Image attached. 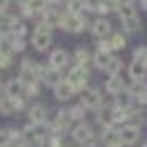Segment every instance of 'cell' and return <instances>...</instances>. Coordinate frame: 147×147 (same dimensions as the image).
<instances>
[{
    "mask_svg": "<svg viewBox=\"0 0 147 147\" xmlns=\"http://www.w3.org/2000/svg\"><path fill=\"white\" fill-rule=\"evenodd\" d=\"M11 140H9V129H0V147H9Z\"/></svg>",
    "mask_w": 147,
    "mask_h": 147,
    "instance_id": "30",
    "label": "cell"
},
{
    "mask_svg": "<svg viewBox=\"0 0 147 147\" xmlns=\"http://www.w3.org/2000/svg\"><path fill=\"white\" fill-rule=\"evenodd\" d=\"M143 7H145V9H147V0H143Z\"/></svg>",
    "mask_w": 147,
    "mask_h": 147,
    "instance_id": "36",
    "label": "cell"
},
{
    "mask_svg": "<svg viewBox=\"0 0 147 147\" xmlns=\"http://www.w3.org/2000/svg\"><path fill=\"white\" fill-rule=\"evenodd\" d=\"M83 7H85V0H69V11H71L74 16H78Z\"/></svg>",
    "mask_w": 147,
    "mask_h": 147,
    "instance_id": "27",
    "label": "cell"
},
{
    "mask_svg": "<svg viewBox=\"0 0 147 147\" xmlns=\"http://www.w3.org/2000/svg\"><path fill=\"white\" fill-rule=\"evenodd\" d=\"M18 25V20L9 16V13H5V11H0V38H7L9 31H13V27Z\"/></svg>",
    "mask_w": 147,
    "mask_h": 147,
    "instance_id": "11",
    "label": "cell"
},
{
    "mask_svg": "<svg viewBox=\"0 0 147 147\" xmlns=\"http://www.w3.org/2000/svg\"><path fill=\"white\" fill-rule=\"evenodd\" d=\"M123 25H125V29L127 31H138L140 29V20H138V16H134V18H127V20H123Z\"/></svg>",
    "mask_w": 147,
    "mask_h": 147,
    "instance_id": "25",
    "label": "cell"
},
{
    "mask_svg": "<svg viewBox=\"0 0 147 147\" xmlns=\"http://www.w3.org/2000/svg\"><path fill=\"white\" fill-rule=\"evenodd\" d=\"M47 105H34L29 107V125H38V123H47Z\"/></svg>",
    "mask_w": 147,
    "mask_h": 147,
    "instance_id": "8",
    "label": "cell"
},
{
    "mask_svg": "<svg viewBox=\"0 0 147 147\" xmlns=\"http://www.w3.org/2000/svg\"><path fill=\"white\" fill-rule=\"evenodd\" d=\"M120 134V140H123V145H136L138 138H140V134H138V127H134V125H125V127L118 129Z\"/></svg>",
    "mask_w": 147,
    "mask_h": 147,
    "instance_id": "6",
    "label": "cell"
},
{
    "mask_svg": "<svg viewBox=\"0 0 147 147\" xmlns=\"http://www.w3.org/2000/svg\"><path fill=\"white\" fill-rule=\"evenodd\" d=\"M0 67H2V69H5V67H11V54L0 51Z\"/></svg>",
    "mask_w": 147,
    "mask_h": 147,
    "instance_id": "31",
    "label": "cell"
},
{
    "mask_svg": "<svg viewBox=\"0 0 147 147\" xmlns=\"http://www.w3.org/2000/svg\"><path fill=\"white\" fill-rule=\"evenodd\" d=\"M67 147H76V145H67Z\"/></svg>",
    "mask_w": 147,
    "mask_h": 147,
    "instance_id": "37",
    "label": "cell"
},
{
    "mask_svg": "<svg viewBox=\"0 0 147 147\" xmlns=\"http://www.w3.org/2000/svg\"><path fill=\"white\" fill-rule=\"evenodd\" d=\"M145 147H147V145H145Z\"/></svg>",
    "mask_w": 147,
    "mask_h": 147,
    "instance_id": "38",
    "label": "cell"
},
{
    "mask_svg": "<svg viewBox=\"0 0 147 147\" xmlns=\"http://www.w3.org/2000/svg\"><path fill=\"white\" fill-rule=\"evenodd\" d=\"M105 89H107L111 96H120V94L127 92V85H125V80H123L120 76H111V78H107V85H105Z\"/></svg>",
    "mask_w": 147,
    "mask_h": 147,
    "instance_id": "9",
    "label": "cell"
},
{
    "mask_svg": "<svg viewBox=\"0 0 147 147\" xmlns=\"http://www.w3.org/2000/svg\"><path fill=\"white\" fill-rule=\"evenodd\" d=\"M63 29L71 31V34H80V31L85 29V18H83V16H74V13H71V16L67 18V22H65Z\"/></svg>",
    "mask_w": 147,
    "mask_h": 147,
    "instance_id": "15",
    "label": "cell"
},
{
    "mask_svg": "<svg viewBox=\"0 0 147 147\" xmlns=\"http://www.w3.org/2000/svg\"><path fill=\"white\" fill-rule=\"evenodd\" d=\"M80 105H83V107H87V109L102 107V96H100V92H98V89H83Z\"/></svg>",
    "mask_w": 147,
    "mask_h": 147,
    "instance_id": "5",
    "label": "cell"
},
{
    "mask_svg": "<svg viewBox=\"0 0 147 147\" xmlns=\"http://www.w3.org/2000/svg\"><path fill=\"white\" fill-rule=\"evenodd\" d=\"M147 76V63H140V60H134L129 65V78L131 80H143Z\"/></svg>",
    "mask_w": 147,
    "mask_h": 147,
    "instance_id": "14",
    "label": "cell"
},
{
    "mask_svg": "<svg viewBox=\"0 0 147 147\" xmlns=\"http://www.w3.org/2000/svg\"><path fill=\"white\" fill-rule=\"evenodd\" d=\"M67 63H69V56H67V51L65 49H54L51 51V56H49V67L51 69H63V67H67Z\"/></svg>",
    "mask_w": 147,
    "mask_h": 147,
    "instance_id": "7",
    "label": "cell"
},
{
    "mask_svg": "<svg viewBox=\"0 0 147 147\" xmlns=\"http://www.w3.org/2000/svg\"><path fill=\"white\" fill-rule=\"evenodd\" d=\"M65 80L71 85L74 89L83 92L85 87H87V83H89V71H87V67H78V65H76L74 69H69V74H67Z\"/></svg>",
    "mask_w": 147,
    "mask_h": 147,
    "instance_id": "3",
    "label": "cell"
},
{
    "mask_svg": "<svg viewBox=\"0 0 147 147\" xmlns=\"http://www.w3.org/2000/svg\"><path fill=\"white\" fill-rule=\"evenodd\" d=\"M74 138H76V143L80 147H96L98 145V134L89 125H85V123H78L74 127Z\"/></svg>",
    "mask_w": 147,
    "mask_h": 147,
    "instance_id": "1",
    "label": "cell"
},
{
    "mask_svg": "<svg viewBox=\"0 0 147 147\" xmlns=\"http://www.w3.org/2000/svg\"><path fill=\"white\" fill-rule=\"evenodd\" d=\"M85 7L92 9V11H98V13H105V11L109 9V5L105 0H85Z\"/></svg>",
    "mask_w": 147,
    "mask_h": 147,
    "instance_id": "19",
    "label": "cell"
},
{
    "mask_svg": "<svg viewBox=\"0 0 147 147\" xmlns=\"http://www.w3.org/2000/svg\"><path fill=\"white\" fill-rule=\"evenodd\" d=\"M31 42H34V47L38 51H47L49 45H51V27L40 22L36 27V31H34V36H31Z\"/></svg>",
    "mask_w": 147,
    "mask_h": 147,
    "instance_id": "4",
    "label": "cell"
},
{
    "mask_svg": "<svg viewBox=\"0 0 147 147\" xmlns=\"http://www.w3.org/2000/svg\"><path fill=\"white\" fill-rule=\"evenodd\" d=\"M47 143H49V147H67V145H65V140H63V136H60V134H54V136L49 138Z\"/></svg>",
    "mask_w": 147,
    "mask_h": 147,
    "instance_id": "28",
    "label": "cell"
},
{
    "mask_svg": "<svg viewBox=\"0 0 147 147\" xmlns=\"http://www.w3.org/2000/svg\"><path fill=\"white\" fill-rule=\"evenodd\" d=\"M118 16H120L123 20H127V18H134V16H136V9H134L131 5H123V7L118 9Z\"/></svg>",
    "mask_w": 147,
    "mask_h": 147,
    "instance_id": "26",
    "label": "cell"
},
{
    "mask_svg": "<svg viewBox=\"0 0 147 147\" xmlns=\"http://www.w3.org/2000/svg\"><path fill=\"white\" fill-rule=\"evenodd\" d=\"M74 60H76L78 67H87V63H89V51H87V49H76Z\"/></svg>",
    "mask_w": 147,
    "mask_h": 147,
    "instance_id": "22",
    "label": "cell"
},
{
    "mask_svg": "<svg viewBox=\"0 0 147 147\" xmlns=\"http://www.w3.org/2000/svg\"><path fill=\"white\" fill-rule=\"evenodd\" d=\"M109 60H111V56H109V51H107V49H98V54L94 56V63H96V67H98V69H107Z\"/></svg>",
    "mask_w": 147,
    "mask_h": 147,
    "instance_id": "18",
    "label": "cell"
},
{
    "mask_svg": "<svg viewBox=\"0 0 147 147\" xmlns=\"http://www.w3.org/2000/svg\"><path fill=\"white\" fill-rule=\"evenodd\" d=\"M134 60H140V63H147V47H138L134 51Z\"/></svg>",
    "mask_w": 147,
    "mask_h": 147,
    "instance_id": "29",
    "label": "cell"
},
{
    "mask_svg": "<svg viewBox=\"0 0 147 147\" xmlns=\"http://www.w3.org/2000/svg\"><path fill=\"white\" fill-rule=\"evenodd\" d=\"M125 45H127V40H125L123 34H111L109 40H107V47H109V49H123Z\"/></svg>",
    "mask_w": 147,
    "mask_h": 147,
    "instance_id": "20",
    "label": "cell"
},
{
    "mask_svg": "<svg viewBox=\"0 0 147 147\" xmlns=\"http://www.w3.org/2000/svg\"><path fill=\"white\" fill-rule=\"evenodd\" d=\"M5 92H7V96H22L25 94V80L22 78H11L9 83L5 85Z\"/></svg>",
    "mask_w": 147,
    "mask_h": 147,
    "instance_id": "13",
    "label": "cell"
},
{
    "mask_svg": "<svg viewBox=\"0 0 147 147\" xmlns=\"http://www.w3.org/2000/svg\"><path fill=\"white\" fill-rule=\"evenodd\" d=\"M11 49H13V51H22V49H25V40H22V38H13V40H11Z\"/></svg>",
    "mask_w": 147,
    "mask_h": 147,
    "instance_id": "32",
    "label": "cell"
},
{
    "mask_svg": "<svg viewBox=\"0 0 147 147\" xmlns=\"http://www.w3.org/2000/svg\"><path fill=\"white\" fill-rule=\"evenodd\" d=\"M85 109H87V107H83V105H78V107H71V109H69V114H71V118H74L76 125L85 120Z\"/></svg>",
    "mask_w": 147,
    "mask_h": 147,
    "instance_id": "23",
    "label": "cell"
},
{
    "mask_svg": "<svg viewBox=\"0 0 147 147\" xmlns=\"http://www.w3.org/2000/svg\"><path fill=\"white\" fill-rule=\"evenodd\" d=\"M38 89H40V80H31V83H25V94L29 98L38 96Z\"/></svg>",
    "mask_w": 147,
    "mask_h": 147,
    "instance_id": "24",
    "label": "cell"
},
{
    "mask_svg": "<svg viewBox=\"0 0 147 147\" xmlns=\"http://www.w3.org/2000/svg\"><path fill=\"white\" fill-rule=\"evenodd\" d=\"M25 109V100L22 96H0V114L2 116H13L18 111Z\"/></svg>",
    "mask_w": 147,
    "mask_h": 147,
    "instance_id": "2",
    "label": "cell"
},
{
    "mask_svg": "<svg viewBox=\"0 0 147 147\" xmlns=\"http://www.w3.org/2000/svg\"><path fill=\"white\" fill-rule=\"evenodd\" d=\"M102 145L105 147H123L120 134L114 131V129H105V134H102Z\"/></svg>",
    "mask_w": 147,
    "mask_h": 147,
    "instance_id": "17",
    "label": "cell"
},
{
    "mask_svg": "<svg viewBox=\"0 0 147 147\" xmlns=\"http://www.w3.org/2000/svg\"><path fill=\"white\" fill-rule=\"evenodd\" d=\"M74 92H76V89H74L67 80H60V83L54 87V96L58 98V100H69V98L74 96Z\"/></svg>",
    "mask_w": 147,
    "mask_h": 147,
    "instance_id": "12",
    "label": "cell"
},
{
    "mask_svg": "<svg viewBox=\"0 0 147 147\" xmlns=\"http://www.w3.org/2000/svg\"><path fill=\"white\" fill-rule=\"evenodd\" d=\"M98 123H100L105 129H114V125H116V114H114V107H100Z\"/></svg>",
    "mask_w": 147,
    "mask_h": 147,
    "instance_id": "10",
    "label": "cell"
},
{
    "mask_svg": "<svg viewBox=\"0 0 147 147\" xmlns=\"http://www.w3.org/2000/svg\"><path fill=\"white\" fill-rule=\"evenodd\" d=\"M92 34L96 38H100V40H102V38H107V36H109V22H107L105 18H98L92 25Z\"/></svg>",
    "mask_w": 147,
    "mask_h": 147,
    "instance_id": "16",
    "label": "cell"
},
{
    "mask_svg": "<svg viewBox=\"0 0 147 147\" xmlns=\"http://www.w3.org/2000/svg\"><path fill=\"white\" fill-rule=\"evenodd\" d=\"M120 69H123V60H120V58H114V56H111V60H109V65H107V69H105V71L109 74V76H118V74H120Z\"/></svg>",
    "mask_w": 147,
    "mask_h": 147,
    "instance_id": "21",
    "label": "cell"
},
{
    "mask_svg": "<svg viewBox=\"0 0 147 147\" xmlns=\"http://www.w3.org/2000/svg\"><path fill=\"white\" fill-rule=\"evenodd\" d=\"M7 5H9V0H0V11L7 9Z\"/></svg>",
    "mask_w": 147,
    "mask_h": 147,
    "instance_id": "34",
    "label": "cell"
},
{
    "mask_svg": "<svg viewBox=\"0 0 147 147\" xmlns=\"http://www.w3.org/2000/svg\"><path fill=\"white\" fill-rule=\"evenodd\" d=\"M49 2H51V5H54V7H56V5H58V2H60V0H49Z\"/></svg>",
    "mask_w": 147,
    "mask_h": 147,
    "instance_id": "35",
    "label": "cell"
},
{
    "mask_svg": "<svg viewBox=\"0 0 147 147\" xmlns=\"http://www.w3.org/2000/svg\"><path fill=\"white\" fill-rule=\"evenodd\" d=\"M25 31H27V27H25V25H16V27H13V34H16V38H22L25 36Z\"/></svg>",
    "mask_w": 147,
    "mask_h": 147,
    "instance_id": "33",
    "label": "cell"
}]
</instances>
